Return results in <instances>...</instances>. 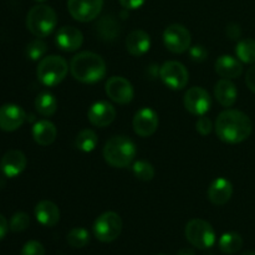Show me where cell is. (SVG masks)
<instances>
[{
  "mask_svg": "<svg viewBox=\"0 0 255 255\" xmlns=\"http://www.w3.org/2000/svg\"><path fill=\"white\" fill-rule=\"evenodd\" d=\"M216 133L226 143L237 144L246 141L253 131V122L248 115L238 110L221 112L216 121Z\"/></svg>",
  "mask_w": 255,
  "mask_h": 255,
  "instance_id": "6da1fadb",
  "label": "cell"
},
{
  "mask_svg": "<svg viewBox=\"0 0 255 255\" xmlns=\"http://www.w3.org/2000/svg\"><path fill=\"white\" fill-rule=\"evenodd\" d=\"M70 71L77 81L82 84H95L104 79L107 67L100 55L91 51H82L71 59Z\"/></svg>",
  "mask_w": 255,
  "mask_h": 255,
  "instance_id": "7a4b0ae2",
  "label": "cell"
},
{
  "mask_svg": "<svg viewBox=\"0 0 255 255\" xmlns=\"http://www.w3.org/2000/svg\"><path fill=\"white\" fill-rule=\"evenodd\" d=\"M137 153L136 144L126 136H115L104 147V158L115 168H126L134 159Z\"/></svg>",
  "mask_w": 255,
  "mask_h": 255,
  "instance_id": "3957f363",
  "label": "cell"
},
{
  "mask_svg": "<svg viewBox=\"0 0 255 255\" xmlns=\"http://www.w3.org/2000/svg\"><path fill=\"white\" fill-rule=\"evenodd\" d=\"M57 25V15L51 6L39 4L32 6L26 15V27L34 36L46 37Z\"/></svg>",
  "mask_w": 255,
  "mask_h": 255,
  "instance_id": "277c9868",
  "label": "cell"
},
{
  "mask_svg": "<svg viewBox=\"0 0 255 255\" xmlns=\"http://www.w3.org/2000/svg\"><path fill=\"white\" fill-rule=\"evenodd\" d=\"M69 72L67 61L57 55H50L40 60L36 69L39 81L47 87L57 86L64 81Z\"/></svg>",
  "mask_w": 255,
  "mask_h": 255,
  "instance_id": "5b68a950",
  "label": "cell"
},
{
  "mask_svg": "<svg viewBox=\"0 0 255 255\" xmlns=\"http://www.w3.org/2000/svg\"><path fill=\"white\" fill-rule=\"evenodd\" d=\"M186 238L198 249H209L216 243V232L208 222L203 219H192L186 226Z\"/></svg>",
  "mask_w": 255,
  "mask_h": 255,
  "instance_id": "8992f818",
  "label": "cell"
},
{
  "mask_svg": "<svg viewBox=\"0 0 255 255\" xmlns=\"http://www.w3.org/2000/svg\"><path fill=\"white\" fill-rule=\"evenodd\" d=\"M122 231V219L115 212H105L94 223V234L102 243L116 241Z\"/></svg>",
  "mask_w": 255,
  "mask_h": 255,
  "instance_id": "52a82bcc",
  "label": "cell"
},
{
  "mask_svg": "<svg viewBox=\"0 0 255 255\" xmlns=\"http://www.w3.org/2000/svg\"><path fill=\"white\" fill-rule=\"evenodd\" d=\"M159 77L162 82L172 90H183L189 81L188 70L178 61L164 62L159 69Z\"/></svg>",
  "mask_w": 255,
  "mask_h": 255,
  "instance_id": "ba28073f",
  "label": "cell"
},
{
  "mask_svg": "<svg viewBox=\"0 0 255 255\" xmlns=\"http://www.w3.org/2000/svg\"><path fill=\"white\" fill-rule=\"evenodd\" d=\"M191 32L181 24H172L163 31L164 46L173 54H183L191 47Z\"/></svg>",
  "mask_w": 255,
  "mask_h": 255,
  "instance_id": "9c48e42d",
  "label": "cell"
},
{
  "mask_svg": "<svg viewBox=\"0 0 255 255\" xmlns=\"http://www.w3.org/2000/svg\"><path fill=\"white\" fill-rule=\"evenodd\" d=\"M104 6V0H67L70 15L80 22L96 19Z\"/></svg>",
  "mask_w": 255,
  "mask_h": 255,
  "instance_id": "30bf717a",
  "label": "cell"
},
{
  "mask_svg": "<svg viewBox=\"0 0 255 255\" xmlns=\"http://www.w3.org/2000/svg\"><path fill=\"white\" fill-rule=\"evenodd\" d=\"M184 107L194 116H203L211 110L212 100L208 91L203 87H191L184 95Z\"/></svg>",
  "mask_w": 255,
  "mask_h": 255,
  "instance_id": "8fae6325",
  "label": "cell"
},
{
  "mask_svg": "<svg viewBox=\"0 0 255 255\" xmlns=\"http://www.w3.org/2000/svg\"><path fill=\"white\" fill-rule=\"evenodd\" d=\"M106 94L119 105H127L133 100L134 90L131 82L122 76H112L106 82Z\"/></svg>",
  "mask_w": 255,
  "mask_h": 255,
  "instance_id": "7c38bea8",
  "label": "cell"
},
{
  "mask_svg": "<svg viewBox=\"0 0 255 255\" xmlns=\"http://www.w3.org/2000/svg\"><path fill=\"white\" fill-rule=\"evenodd\" d=\"M132 126L138 136H152L158 127V115L154 110L149 109V107H143L134 114Z\"/></svg>",
  "mask_w": 255,
  "mask_h": 255,
  "instance_id": "4fadbf2b",
  "label": "cell"
},
{
  "mask_svg": "<svg viewBox=\"0 0 255 255\" xmlns=\"http://www.w3.org/2000/svg\"><path fill=\"white\" fill-rule=\"evenodd\" d=\"M25 120H26V114L17 105L6 104L0 107V129L2 131H16L22 126Z\"/></svg>",
  "mask_w": 255,
  "mask_h": 255,
  "instance_id": "5bb4252c",
  "label": "cell"
},
{
  "mask_svg": "<svg viewBox=\"0 0 255 255\" xmlns=\"http://www.w3.org/2000/svg\"><path fill=\"white\" fill-rule=\"evenodd\" d=\"M26 163V156L24 152L19 149H11L0 159V171L7 178H15L24 172Z\"/></svg>",
  "mask_w": 255,
  "mask_h": 255,
  "instance_id": "9a60e30c",
  "label": "cell"
},
{
  "mask_svg": "<svg viewBox=\"0 0 255 255\" xmlns=\"http://www.w3.org/2000/svg\"><path fill=\"white\" fill-rule=\"evenodd\" d=\"M87 119L92 126L106 127L116 119V109L107 101L95 102L89 109Z\"/></svg>",
  "mask_w": 255,
  "mask_h": 255,
  "instance_id": "2e32d148",
  "label": "cell"
},
{
  "mask_svg": "<svg viewBox=\"0 0 255 255\" xmlns=\"http://www.w3.org/2000/svg\"><path fill=\"white\" fill-rule=\"evenodd\" d=\"M84 35L77 27L62 26L56 34V45L66 52H74L82 46Z\"/></svg>",
  "mask_w": 255,
  "mask_h": 255,
  "instance_id": "e0dca14e",
  "label": "cell"
},
{
  "mask_svg": "<svg viewBox=\"0 0 255 255\" xmlns=\"http://www.w3.org/2000/svg\"><path fill=\"white\" fill-rule=\"evenodd\" d=\"M233 196V186L226 178H217L208 188V199L214 206H224Z\"/></svg>",
  "mask_w": 255,
  "mask_h": 255,
  "instance_id": "ac0fdd59",
  "label": "cell"
},
{
  "mask_svg": "<svg viewBox=\"0 0 255 255\" xmlns=\"http://www.w3.org/2000/svg\"><path fill=\"white\" fill-rule=\"evenodd\" d=\"M216 71L223 79H238L243 74V65L239 59L231 55H222L216 60Z\"/></svg>",
  "mask_w": 255,
  "mask_h": 255,
  "instance_id": "d6986e66",
  "label": "cell"
},
{
  "mask_svg": "<svg viewBox=\"0 0 255 255\" xmlns=\"http://www.w3.org/2000/svg\"><path fill=\"white\" fill-rule=\"evenodd\" d=\"M151 47V37L144 30H133L126 39V49L132 56L139 57Z\"/></svg>",
  "mask_w": 255,
  "mask_h": 255,
  "instance_id": "ffe728a7",
  "label": "cell"
},
{
  "mask_svg": "<svg viewBox=\"0 0 255 255\" xmlns=\"http://www.w3.org/2000/svg\"><path fill=\"white\" fill-rule=\"evenodd\" d=\"M35 217L44 227H55L60 221V209L54 202L41 201L35 207Z\"/></svg>",
  "mask_w": 255,
  "mask_h": 255,
  "instance_id": "44dd1931",
  "label": "cell"
},
{
  "mask_svg": "<svg viewBox=\"0 0 255 255\" xmlns=\"http://www.w3.org/2000/svg\"><path fill=\"white\" fill-rule=\"evenodd\" d=\"M57 137L56 126L51 121L41 120L32 126V138L40 146H50Z\"/></svg>",
  "mask_w": 255,
  "mask_h": 255,
  "instance_id": "7402d4cb",
  "label": "cell"
},
{
  "mask_svg": "<svg viewBox=\"0 0 255 255\" xmlns=\"http://www.w3.org/2000/svg\"><path fill=\"white\" fill-rule=\"evenodd\" d=\"M214 96L223 107H232L238 97V90L229 79H222L214 86Z\"/></svg>",
  "mask_w": 255,
  "mask_h": 255,
  "instance_id": "603a6c76",
  "label": "cell"
},
{
  "mask_svg": "<svg viewBox=\"0 0 255 255\" xmlns=\"http://www.w3.org/2000/svg\"><path fill=\"white\" fill-rule=\"evenodd\" d=\"M35 109L41 116L50 117L56 114L57 111V100L51 92L44 91L37 95L35 99Z\"/></svg>",
  "mask_w": 255,
  "mask_h": 255,
  "instance_id": "cb8c5ba5",
  "label": "cell"
},
{
  "mask_svg": "<svg viewBox=\"0 0 255 255\" xmlns=\"http://www.w3.org/2000/svg\"><path fill=\"white\" fill-rule=\"evenodd\" d=\"M97 143H99V137L95 133V131L90 128L80 131L76 136V139H75V146L82 152H92L96 148Z\"/></svg>",
  "mask_w": 255,
  "mask_h": 255,
  "instance_id": "d4e9b609",
  "label": "cell"
},
{
  "mask_svg": "<svg viewBox=\"0 0 255 255\" xmlns=\"http://www.w3.org/2000/svg\"><path fill=\"white\" fill-rule=\"evenodd\" d=\"M243 247V238L236 232L224 233L219 239V248L226 254H234Z\"/></svg>",
  "mask_w": 255,
  "mask_h": 255,
  "instance_id": "484cf974",
  "label": "cell"
},
{
  "mask_svg": "<svg viewBox=\"0 0 255 255\" xmlns=\"http://www.w3.org/2000/svg\"><path fill=\"white\" fill-rule=\"evenodd\" d=\"M236 54L238 59L244 64H255V40L243 39L238 42L236 47Z\"/></svg>",
  "mask_w": 255,
  "mask_h": 255,
  "instance_id": "4316f807",
  "label": "cell"
},
{
  "mask_svg": "<svg viewBox=\"0 0 255 255\" xmlns=\"http://www.w3.org/2000/svg\"><path fill=\"white\" fill-rule=\"evenodd\" d=\"M97 31L104 39L114 40L119 32V24L114 17L106 15L97 22Z\"/></svg>",
  "mask_w": 255,
  "mask_h": 255,
  "instance_id": "83f0119b",
  "label": "cell"
},
{
  "mask_svg": "<svg viewBox=\"0 0 255 255\" xmlns=\"http://www.w3.org/2000/svg\"><path fill=\"white\" fill-rule=\"evenodd\" d=\"M47 51L46 42L42 39L37 37V39L32 40L27 44L25 54H26L27 59L32 60V61H39V60L44 59V55Z\"/></svg>",
  "mask_w": 255,
  "mask_h": 255,
  "instance_id": "f1b7e54d",
  "label": "cell"
},
{
  "mask_svg": "<svg viewBox=\"0 0 255 255\" xmlns=\"http://www.w3.org/2000/svg\"><path fill=\"white\" fill-rule=\"evenodd\" d=\"M67 243L72 248H84L90 243V233L85 228H74L67 234Z\"/></svg>",
  "mask_w": 255,
  "mask_h": 255,
  "instance_id": "f546056e",
  "label": "cell"
},
{
  "mask_svg": "<svg viewBox=\"0 0 255 255\" xmlns=\"http://www.w3.org/2000/svg\"><path fill=\"white\" fill-rule=\"evenodd\" d=\"M132 171L136 178H138L139 181L143 182H149L153 179L154 177V168L149 162L147 161H137L133 163L132 167Z\"/></svg>",
  "mask_w": 255,
  "mask_h": 255,
  "instance_id": "4dcf8cb0",
  "label": "cell"
},
{
  "mask_svg": "<svg viewBox=\"0 0 255 255\" xmlns=\"http://www.w3.org/2000/svg\"><path fill=\"white\" fill-rule=\"evenodd\" d=\"M30 217L25 212H16L9 222V229L14 233H20L29 228Z\"/></svg>",
  "mask_w": 255,
  "mask_h": 255,
  "instance_id": "1f68e13d",
  "label": "cell"
},
{
  "mask_svg": "<svg viewBox=\"0 0 255 255\" xmlns=\"http://www.w3.org/2000/svg\"><path fill=\"white\" fill-rule=\"evenodd\" d=\"M21 255H45V248L40 242L29 241L22 247Z\"/></svg>",
  "mask_w": 255,
  "mask_h": 255,
  "instance_id": "d6a6232c",
  "label": "cell"
},
{
  "mask_svg": "<svg viewBox=\"0 0 255 255\" xmlns=\"http://www.w3.org/2000/svg\"><path fill=\"white\" fill-rule=\"evenodd\" d=\"M196 127L199 134H202V136H207V134L211 133L212 129H213V124H212V121L208 119V117L203 115V116H199V119L197 120Z\"/></svg>",
  "mask_w": 255,
  "mask_h": 255,
  "instance_id": "836d02e7",
  "label": "cell"
},
{
  "mask_svg": "<svg viewBox=\"0 0 255 255\" xmlns=\"http://www.w3.org/2000/svg\"><path fill=\"white\" fill-rule=\"evenodd\" d=\"M189 55H191V59L193 60V61L202 62L207 59V56H208V51H207V49L203 45H196V46L189 49Z\"/></svg>",
  "mask_w": 255,
  "mask_h": 255,
  "instance_id": "e575fe53",
  "label": "cell"
},
{
  "mask_svg": "<svg viewBox=\"0 0 255 255\" xmlns=\"http://www.w3.org/2000/svg\"><path fill=\"white\" fill-rule=\"evenodd\" d=\"M246 84L249 87V90L255 94V64L252 67H249V70L247 71Z\"/></svg>",
  "mask_w": 255,
  "mask_h": 255,
  "instance_id": "d590c367",
  "label": "cell"
},
{
  "mask_svg": "<svg viewBox=\"0 0 255 255\" xmlns=\"http://www.w3.org/2000/svg\"><path fill=\"white\" fill-rule=\"evenodd\" d=\"M121 2V5L124 7L128 10H134V9H139L142 5L146 2V0H119Z\"/></svg>",
  "mask_w": 255,
  "mask_h": 255,
  "instance_id": "8d00e7d4",
  "label": "cell"
},
{
  "mask_svg": "<svg viewBox=\"0 0 255 255\" xmlns=\"http://www.w3.org/2000/svg\"><path fill=\"white\" fill-rule=\"evenodd\" d=\"M242 35V31H241V27H239V25L237 24H229L228 26H227V36L229 37V39L232 40H236V39H239Z\"/></svg>",
  "mask_w": 255,
  "mask_h": 255,
  "instance_id": "74e56055",
  "label": "cell"
},
{
  "mask_svg": "<svg viewBox=\"0 0 255 255\" xmlns=\"http://www.w3.org/2000/svg\"><path fill=\"white\" fill-rule=\"evenodd\" d=\"M7 229H9V223H7L6 218L2 214H0V241L6 236Z\"/></svg>",
  "mask_w": 255,
  "mask_h": 255,
  "instance_id": "f35d334b",
  "label": "cell"
},
{
  "mask_svg": "<svg viewBox=\"0 0 255 255\" xmlns=\"http://www.w3.org/2000/svg\"><path fill=\"white\" fill-rule=\"evenodd\" d=\"M177 255H196L194 253L193 249H189V248H183L177 253Z\"/></svg>",
  "mask_w": 255,
  "mask_h": 255,
  "instance_id": "ab89813d",
  "label": "cell"
},
{
  "mask_svg": "<svg viewBox=\"0 0 255 255\" xmlns=\"http://www.w3.org/2000/svg\"><path fill=\"white\" fill-rule=\"evenodd\" d=\"M242 255H255V252L254 251H248V252H246V253H243Z\"/></svg>",
  "mask_w": 255,
  "mask_h": 255,
  "instance_id": "60d3db41",
  "label": "cell"
},
{
  "mask_svg": "<svg viewBox=\"0 0 255 255\" xmlns=\"http://www.w3.org/2000/svg\"><path fill=\"white\" fill-rule=\"evenodd\" d=\"M34 1H36V2H45V1H46V0H34Z\"/></svg>",
  "mask_w": 255,
  "mask_h": 255,
  "instance_id": "b9f144b4",
  "label": "cell"
}]
</instances>
